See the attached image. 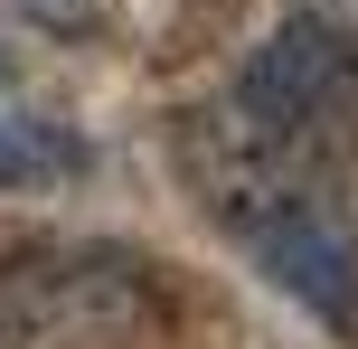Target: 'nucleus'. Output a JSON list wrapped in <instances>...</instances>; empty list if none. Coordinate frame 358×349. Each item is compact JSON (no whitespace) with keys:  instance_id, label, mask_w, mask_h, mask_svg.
Instances as JSON below:
<instances>
[{"instance_id":"f03ea898","label":"nucleus","mask_w":358,"mask_h":349,"mask_svg":"<svg viewBox=\"0 0 358 349\" xmlns=\"http://www.w3.org/2000/svg\"><path fill=\"white\" fill-rule=\"evenodd\" d=\"M236 227H245V245L264 255V274L283 283V293H302L321 321H358V302H349V236L311 199L283 189L273 208H236Z\"/></svg>"},{"instance_id":"7ed1b4c3","label":"nucleus","mask_w":358,"mask_h":349,"mask_svg":"<svg viewBox=\"0 0 358 349\" xmlns=\"http://www.w3.org/2000/svg\"><path fill=\"white\" fill-rule=\"evenodd\" d=\"M19 10H29L38 29H66V38H76V29H94V19H104V0H19Z\"/></svg>"},{"instance_id":"f257e3e1","label":"nucleus","mask_w":358,"mask_h":349,"mask_svg":"<svg viewBox=\"0 0 358 349\" xmlns=\"http://www.w3.org/2000/svg\"><path fill=\"white\" fill-rule=\"evenodd\" d=\"M236 104L255 113V132L273 142H302V132H330L358 104V38L330 29V19H283L264 38V57L245 66Z\"/></svg>"},{"instance_id":"20e7f679","label":"nucleus","mask_w":358,"mask_h":349,"mask_svg":"<svg viewBox=\"0 0 358 349\" xmlns=\"http://www.w3.org/2000/svg\"><path fill=\"white\" fill-rule=\"evenodd\" d=\"M29 170H48V142H29V132L0 113V180H29Z\"/></svg>"}]
</instances>
